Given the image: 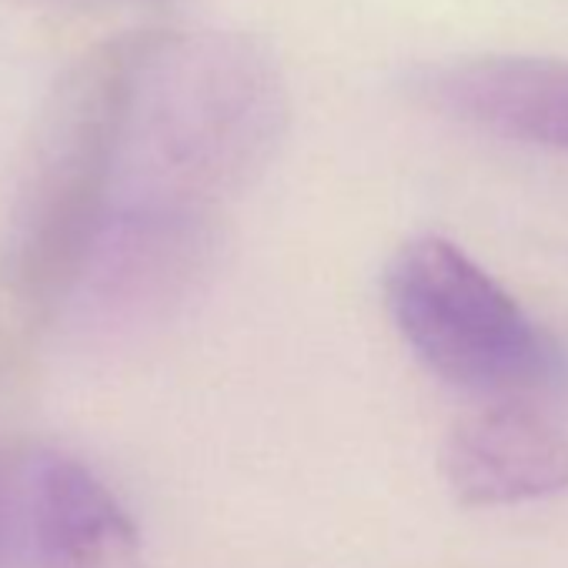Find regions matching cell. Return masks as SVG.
<instances>
[{
	"label": "cell",
	"instance_id": "cell-1",
	"mask_svg": "<svg viewBox=\"0 0 568 568\" xmlns=\"http://www.w3.org/2000/svg\"><path fill=\"white\" fill-rule=\"evenodd\" d=\"M385 305L408 348L468 392H515L548 372V348L525 308L455 241L408 237L385 264Z\"/></svg>",
	"mask_w": 568,
	"mask_h": 568
},
{
	"label": "cell",
	"instance_id": "cell-3",
	"mask_svg": "<svg viewBox=\"0 0 568 568\" xmlns=\"http://www.w3.org/2000/svg\"><path fill=\"white\" fill-rule=\"evenodd\" d=\"M442 478L465 508H501L568 488V435L521 405H495L452 425Z\"/></svg>",
	"mask_w": 568,
	"mask_h": 568
},
{
	"label": "cell",
	"instance_id": "cell-4",
	"mask_svg": "<svg viewBox=\"0 0 568 568\" xmlns=\"http://www.w3.org/2000/svg\"><path fill=\"white\" fill-rule=\"evenodd\" d=\"M138 528L114 491L78 458L31 452V561L84 565L131 548Z\"/></svg>",
	"mask_w": 568,
	"mask_h": 568
},
{
	"label": "cell",
	"instance_id": "cell-2",
	"mask_svg": "<svg viewBox=\"0 0 568 568\" xmlns=\"http://www.w3.org/2000/svg\"><path fill=\"white\" fill-rule=\"evenodd\" d=\"M422 98L475 131L568 154V61L545 54H471L422 74Z\"/></svg>",
	"mask_w": 568,
	"mask_h": 568
},
{
	"label": "cell",
	"instance_id": "cell-5",
	"mask_svg": "<svg viewBox=\"0 0 568 568\" xmlns=\"http://www.w3.org/2000/svg\"><path fill=\"white\" fill-rule=\"evenodd\" d=\"M31 561V452H0V561Z\"/></svg>",
	"mask_w": 568,
	"mask_h": 568
}]
</instances>
